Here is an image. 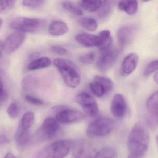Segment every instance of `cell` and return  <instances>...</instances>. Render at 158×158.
<instances>
[{"label":"cell","mask_w":158,"mask_h":158,"mask_svg":"<svg viewBox=\"0 0 158 158\" xmlns=\"http://www.w3.org/2000/svg\"><path fill=\"white\" fill-rule=\"evenodd\" d=\"M150 137L146 126L136 123L131 130L128 139L129 153L127 158H142L149 147Z\"/></svg>","instance_id":"1"},{"label":"cell","mask_w":158,"mask_h":158,"mask_svg":"<svg viewBox=\"0 0 158 158\" xmlns=\"http://www.w3.org/2000/svg\"><path fill=\"white\" fill-rule=\"evenodd\" d=\"M54 65L57 68L65 84L70 88H76L80 84L81 77L77 67L72 61L63 58H56Z\"/></svg>","instance_id":"2"},{"label":"cell","mask_w":158,"mask_h":158,"mask_svg":"<svg viewBox=\"0 0 158 158\" xmlns=\"http://www.w3.org/2000/svg\"><path fill=\"white\" fill-rule=\"evenodd\" d=\"M73 143L69 139L55 141L42 148L36 158H64L69 154Z\"/></svg>","instance_id":"3"},{"label":"cell","mask_w":158,"mask_h":158,"mask_svg":"<svg viewBox=\"0 0 158 158\" xmlns=\"http://www.w3.org/2000/svg\"><path fill=\"white\" fill-rule=\"evenodd\" d=\"M45 25V20L41 19L19 17L13 19L9 26L13 29L24 33H36L42 31Z\"/></svg>","instance_id":"4"},{"label":"cell","mask_w":158,"mask_h":158,"mask_svg":"<svg viewBox=\"0 0 158 158\" xmlns=\"http://www.w3.org/2000/svg\"><path fill=\"white\" fill-rule=\"evenodd\" d=\"M113 120L107 117L96 119L87 128L86 133L90 138H97L105 136L113 130L114 127Z\"/></svg>","instance_id":"5"},{"label":"cell","mask_w":158,"mask_h":158,"mask_svg":"<svg viewBox=\"0 0 158 158\" xmlns=\"http://www.w3.org/2000/svg\"><path fill=\"white\" fill-rule=\"evenodd\" d=\"M110 33L107 30H103L98 35L87 33L77 34L75 40L81 45L86 47H99L110 37Z\"/></svg>","instance_id":"6"},{"label":"cell","mask_w":158,"mask_h":158,"mask_svg":"<svg viewBox=\"0 0 158 158\" xmlns=\"http://www.w3.org/2000/svg\"><path fill=\"white\" fill-rule=\"evenodd\" d=\"M54 109L56 111V119L62 123H70L78 122L84 119L85 114L78 110L66 108L64 106H56Z\"/></svg>","instance_id":"7"},{"label":"cell","mask_w":158,"mask_h":158,"mask_svg":"<svg viewBox=\"0 0 158 158\" xmlns=\"http://www.w3.org/2000/svg\"><path fill=\"white\" fill-rule=\"evenodd\" d=\"M60 130L58 122L52 118H47L43 123L41 128L38 131L35 140L41 141L54 138Z\"/></svg>","instance_id":"8"},{"label":"cell","mask_w":158,"mask_h":158,"mask_svg":"<svg viewBox=\"0 0 158 158\" xmlns=\"http://www.w3.org/2000/svg\"><path fill=\"white\" fill-rule=\"evenodd\" d=\"M76 100L88 116L94 118L98 115L99 109L97 103L90 94L82 92L77 95Z\"/></svg>","instance_id":"9"},{"label":"cell","mask_w":158,"mask_h":158,"mask_svg":"<svg viewBox=\"0 0 158 158\" xmlns=\"http://www.w3.org/2000/svg\"><path fill=\"white\" fill-rule=\"evenodd\" d=\"M148 113L146 121L148 128L154 130L158 127V91L150 96L147 101Z\"/></svg>","instance_id":"10"},{"label":"cell","mask_w":158,"mask_h":158,"mask_svg":"<svg viewBox=\"0 0 158 158\" xmlns=\"http://www.w3.org/2000/svg\"><path fill=\"white\" fill-rule=\"evenodd\" d=\"M118 55L117 49H110L102 52L97 62V67L98 70L105 72L111 68L117 61Z\"/></svg>","instance_id":"11"},{"label":"cell","mask_w":158,"mask_h":158,"mask_svg":"<svg viewBox=\"0 0 158 158\" xmlns=\"http://www.w3.org/2000/svg\"><path fill=\"white\" fill-rule=\"evenodd\" d=\"M25 39L26 34L22 31H16L10 34L4 42L6 52L10 54L15 52L21 46Z\"/></svg>","instance_id":"12"},{"label":"cell","mask_w":158,"mask_h":158,"mask_svg":"<svg viewBox=\"0 0 158 158\" xmlns=\"http://www.w3.org/2000/svg\"><path fill=\"white\" fill-rule=\"evenodd\" d=\"M127 111V104L124 97L119 94L114 95L111 104L112 115L118 118H121L125 116Z\"/></svg>","instance_id":"13"},{"label":"cell","mask_w":158,"mask_h":158,"mask_svg":"<svg viewBox=\"0 0 158 158\" xmlns=\"http://www.w3.org/2000/svg\"><path fill=\"white\" fill-rule=\"evenodd\" d=\"M136 31V27L132 25H127L121 27L117 33L118 42L121 48L127 46L132 40Z\"/></svg>","instance_id":"14"},{"label":"cell","mask_w":158,"mask_h":158,"mask_svg":"<svg viewBox=\"0 0 158 158\" xmlns=\"http://www.w3.org/2000/svg\"><path fill=\"white\" fill-rule=\"evenodd\" d=\"M139 57L134 53L129 54L123 59L121 66V72L124 76L131 75L136 68Z\"/></svg>","instance_id":"15"},{"label":"cell","mask_w":158,"mask_h":158,"mask_svg":"<svg viewBox=\"0 0 158 158\" xmlns=\"http://www.w3.org/2000/svg\"><path fill=\"white\" fill-rule=\"evenodd\" d=\"M68 31L66 23L61 20L52 21L49 27V32L53 36H61L66 33Z\"/></svg>","instance_id":"16"},{"label":"cell","mask_w":158,"mask_h":158,"mask_svg":"<svg viewBox=\"0 0 158 158\" xmlns=\"http://www.w3.org/2000/svg\"><path fill=\"white\" fill-rule=\"evenodd\" d=\"M119 8L128 15H135L138 10V4L136 0H121Z\"/></svg>","instance_id":"17"},{"label":"cell","mask_w":158,"mask_h":158,"mask_svg":"<svg viewBox=\"0 0 158 158\" xmlns=\"http://www.w3.org/2000/svg\"><path fill=\"white\" fill-rule=\"evenodd\" d=\"M116 0H104L97 13L100 19L106 18L111 14L116 3Z\"/></svg>","instance_id":"18"},{"label":"cell","mask_w":158,"mask_h":158,"mask_svg":"<svg viewBox=\"0 0 158 158\" xmlns=\"http://www.w3.org/2000/svg\"><path fill=\"white\" fill-rule=\"evenodd\" d=\"M51 63V59L48 57H41L31 62L28 65L27 69L30 71H32L45 68L50 66Z\"/></svg>","instance_id":"19"},{"label":"cell","mask_w":158,"mask_h":158,"mask_svg":"<svg viewBox=\"0 0 158 158\" xmlns=\"http://www.w3.org/2000/svg\"><path fill=\"white\" fill-rule=\"evenodd\" d=\"M102 0H81V5L83 8L89 12H94L99 10Z\"/></svg>","instance_id":"20"},{"label":"cell","mask_w":158,"mask_h":158,"mask_svg":"<svg viewBox=\"0 0 158 158\" xmlns=\"http://www.w3.org/2000/svg\"><path fill=\"white\" fill-rule=\"evenodd\" d=\"M34 115L33 112L28 111L23 115L19 127L23 131H28L34 122Z\"/></svg>","instance_id":"21"},{"label":"cell","mask_w":158,"mask_h":158,"mask_svg":"<svg viewBox=\"0 0 158 158\" xmlns=\"http://www.w3.org/2000/svg\"><path fill=\"white\" fill-rule=\"evenodd\" d=\"M87 150V144L84 141H80L74 148L71 158H83Z\"/></svg>","instance_id":"22"},{"label":"cell","mask_w":158,"mask_h":158,"mask_svg":"<svg viewBox=\"0 0 158 158\" xmlns=\"http://www.w3.org/2000/svg\"><path fill=\"white\" fill-rule=\"evenodd\" d=\"M81 25L84 28L90 31H94L98 27L97 22L94 19L90 17H84L79 20Z\"/></svg>","instance_id":"23"},{"label":"cell","mask_w":158,"mask_h":158,"mask_svg":"<svg viewBox=\"0 0 158 158\" xmlns=\"http://www.w3.org/2000/svg\"><path fill=\"white\" fill-rule=\"evenodd\" d=\"M94 81L100 84L105 89L106 94L109 93L113 89V83L111 79L102 76H96L94 77Z\"/></svg>","instance_id":"24"},{"label":"cell","mask_w":158,"mask_h":158,"mask_svg":"<svg viewBox=\"0 0 158 158\" xmlns=\"http://www.w3.org/2000/svg\"><path fill=\"white\" fill-rule=\"evenodd\" d=\"M30 134L28 131H23L19 126L16 134V141L18 144L24 146L30 141Z\"/></svg>","instance_id":"25"},{"label":"cell","mask_w":158,"mask_h":158,"mask_svg":"<svg viewBox=\"0 0 158 158\" xmlns=\"http://www.w3.org/2000/svg\"><path fill=\"white\" fill-rule=\"evenodd\" d=\"M116 156V151L114 148L105 147L96 153L94 158H114Z\"/></svg>","instance_id":"26"},{"label":"cell","mask_w":158,"mask_h":158,"mask_svg":"<svg viewBox=\"0 0 158 158\" xmlns=\"http://www.w3.org/2000/svg\"><path fill=\"white\" fill-rule=\"evenodd\" d=\"M62 6L64 9L75 15L80 16L83 14L81 8L70 1L68 0L64 1L62 3Z\"/></svg>","instance_id":"27"},{"label":"cell","mask_w":158,"mask_h":158,"mask_svg":"<svg viewBox=\"0 0 158 158\" xmlns=\"http://www.w3.org/2000/svg\"><path fill=\"white\" fill-rule=\"evenodd\" d=\"M90 88L92 93L98 97H101L106 94L105 89L101 85L97 82H92L90 84Z\"/></svg>","instance_id":"28"},{"label":"cell","mask_w":158,"mask_h":158,"mask_svg":"<svg viewBox=\"0 0 158 158\" xmlns=\"http://www.w3.org/2000/svg\"><path fill=\"white\" fill-rule=\"evenodd\" d=\"M17 0H0V14H5L11 10Z\"/></svg>","instance_id":"29"},{"label":"cell","mask_w":158,"mask_h":158,"mask_svg":"<svg viewBox=\"0 0 158 158\" xmlns=\"http://www.w3.org/2000/svg\"><path fill=\"white\" fill-rule=\"evenodd\" d=\"M7 113L11 118L15 119L18 118L19 114V109L17 102H14L10 104L7 108Z\"/></svg>","instance_id":"30"},{"label":"cell","mask_w":158,"mask_h":158,"mask_svg":"<svg viewBox=\"0 0 158 158\" xmlns=\"http://www.w3.org/2000/svg\"><path fill=\"white\" fill-rule=\"evenodd\" d=\"M44 0H23V5L29 8L36 9L42 6Z\"/></svg>","instance_id":"31"},{"label":"cell","mask_w":158,"mask_h":158,"mask_svg":"<svg viewBox=\"0 0 158 158\" xmlns=\"http://www.w3.org/2000/svg\"><path fill=\"white\" fill-rule=\"evenodd\" d=\"M158 70V59L154 60L148 64L143 71L144 76H148Z\"/></svg>","instance_id":"32"},{"label":"cell","mask_w":158,"mask_h":158,"mask_svg":"<svg viewBox=\"0 0 158 158\" xmlns=\"http://www.w3.org/2000/svg\"><path fill=\"white\" fill-rule=\"evenodd\" d=\"M95 55L94 53L90 52L80 56L79 60L82 64H90L94 61Z\"/></svg>","instance_id":"33"},{"label":"cell","mask_w":158,"mask_h":158,"mask_svg":"<svg viewBox=\"0 0 158 158\" xmlns=\"http://www.w3.org/2000/svg\"><path fill=\"white\" fill-rule=\"evenodd\" d=\"M25 100L27 103L31 105H35V106H41L44 104V101L41 99L36 97L30 95H26L25 96Z\"/></svg>","instance_id":"34"},{"label":"cell","mask_w":158,"mask_h":158,"mask_svg":"<svg viewBox=\"0 0 158 158\" xmlns=\"http://www.w3.org/2000/svg\"><path fill=\"white\" fill-rule=\"evenodd\" d=\"M51 49L53 52L60 55H65L68 53L67 49L61 45H54L51 47Z\"/></svg>","instance_id":"35"},{"label":"cell","mask_w":158,"mask_h":158,"mask_svg":"<svg viewBox=\"0 0 158 158\" xmlns=\"http://www.w3.org/2000/svg\"><path fill=\"white\" fill-rule=\"evenodd\" d=\"M2 74L3 71L0 69V95L5 92L4 90L3 84L2 81Z\"/></svg>","instance_id":"36"},{"label":"cell","mask_w":158,"mask_h":158,"mask_svg":"<svg viewBox=\"0 0 158 158\" xmlns=\"http://www.w3.org/2000/svg\"><path fill=\"white\" fill-rule=\"evenodd\" d=\"M9 141L6 136L0 135V144L9 143Z\"/></svg>","instance_id":"37"},{"label":"cell","mask_w":158,"mask_h":158,"mask_svg":"<svg viewBox=\"0 0 158 158\" xmlns=\"http://www.w3.org/2000/svg\"><path fill=\"white\" fill-rule=\"evenodd\" d=\"M4 50V44L3 42L0 40V56H1Z\"/></svg>","instance_id":"38"},{"label":"cell","mask_w":158,"mask_h":158,"mask_svg":"<svg viewBox=\"0 0 158 158\" xmlns=\"http://www.w3.org/2000/svg\"><path fill=\"white\" fill-rule=\"evenodd\" d=\"M4 158H16L14 156V155L11 154V153H8L6 155Z\"/></svg>","instance_id":"39"},{"label":"cell","mask_w":158,"mask_h":158,"mask_svg":"<svg viewBox=\"0 0 158 158\" xmlns=\"http://www.w3.org/2000/svg\"><path fill=\"white\" fill-rule=\"evenodd\" d=\"M154 79L155 81L158 85V72L156 73L154 75Z\"/></svg>","instance_id":"40"},{"label":"cell","mask_w":158,"mask_h":158,"mask_svg":"<svg viewBox=\"0 0 158 158\" xmlns=\"http://www.w3.org/2000/svg\"><path fill=\"white\" fill-rule=\"evenodd\" d=\"M2 20L0 19V28L2 27Z\"/></svg>","instance_id":"41"},{"label":"cell","mask_w":158,"mask_h":158,"mask_svg":"<svg viewBox=\"0 0 158 158\" xmlns=\"http://www.w3.org/2000/svg\"><path fill=\"white\" fill-rule=\"evenodd\" d=\"M156 143L158 148V135H157V136L156 137Z\"/></svg>","instance_id":"42"},{"label":"cell","mask_w":158,"mask_h":158,"mask_svg":"<svg viewBox=\"0 0 158 158\" xmlns=\"http://www.w3.org/2000/svg\"><path fill=\"white\" fill-rule=\"evenodd\" d=\"M142 1H143V2H148V1H150V0H141Z\"/></svg>","instance_id":"43"},{"label":"cell","mask_w":158,"mask_h":158,"mask_svg":"<svg viewBox=\"0 0 158 158\" xmlns=\"http://www.w3.org/2000/svg\"></svg>","instance_id":"44"},{"label":"cell","mask_w":158,"mask_h":158,"mask_svg":"<svg viewBox=\"0 0 158 158\" xmlns=\"http://www.w3.org/2000/svg\"></svg>","instance_id":"45"}]
</instances>
